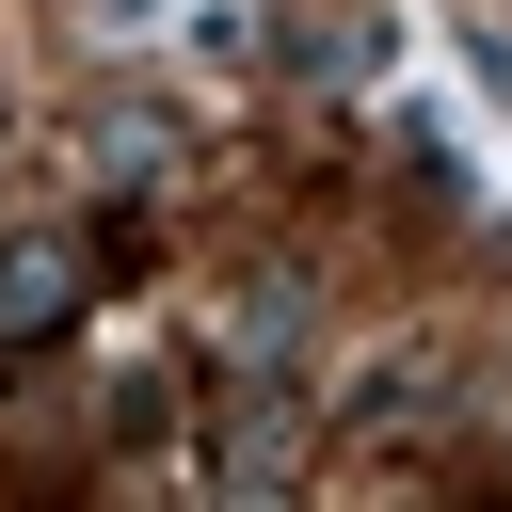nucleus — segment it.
Returning <instances> with one entry per match:
<instances>
[{"instance_id": "4", "label": "nucleus", "mask_w": 512, "mask_h": 512, "mask_svg": "<svg viewBox=\"0 0 512 512\" xmlns=\"http://www.w3.org/2000/svg\"><path fill=\"white\" fill-rule=\"evenodd\" d=\"M288 320H304V272H272V288H240V352H288Z\"/></svg>"}, {"instance_id": "3", "label": "nucleus", "mask_w": 512, "mask_h": 512, "mask_svg": "<svg viewBox=\"0 0 512 512\" xmlns=\"http://www.w3.org/2000/svg\"><path fill=\"white\" fill-rule=\"evenodd\" d=\"M96 176H176V128L160 112H96Z\"/></svg>"}, {"instance_id": "1", "label": "nucleus", "mask_w": 512, "mask_h": 512, "mask_svg": "<svg viewBox=\"0 0 512 512\" xmlns=\"http://www.w3.org/2000/svg\"><path fill=\"white\" fill-rule=\"evenodd\" d=\"M80 304H96V240L80 224H0V352L80 336Z\"/></svg>"}, {"instance_id": "5", "label": "nucleus", "mask_w": 512, "mask_h": 512, "mask_svg": "<svg viewBox=\"0 0 512 512\" xmlns=\"http://www.w3.org/2000/svg\"><path fill=\"white\" fill-rule=\"evenodd\" d=\"M80 16H96V32H128V16H160V0H80Z\"/></svg>"}, {"instance_id": "2", "label": "nucleus", "mask_w": 512, "mask_h": 512, "mask_svg": "<svg viewBox=\"0 0 512 512\" xmlns=\"http://www.w3.org/2000/svg\"><path fill=\"white\" fill-rule=\"evenodd\" d=\"M224 480H256V496L304 480V400H240V416H224Z\"/></svg>"}]
</instances>
